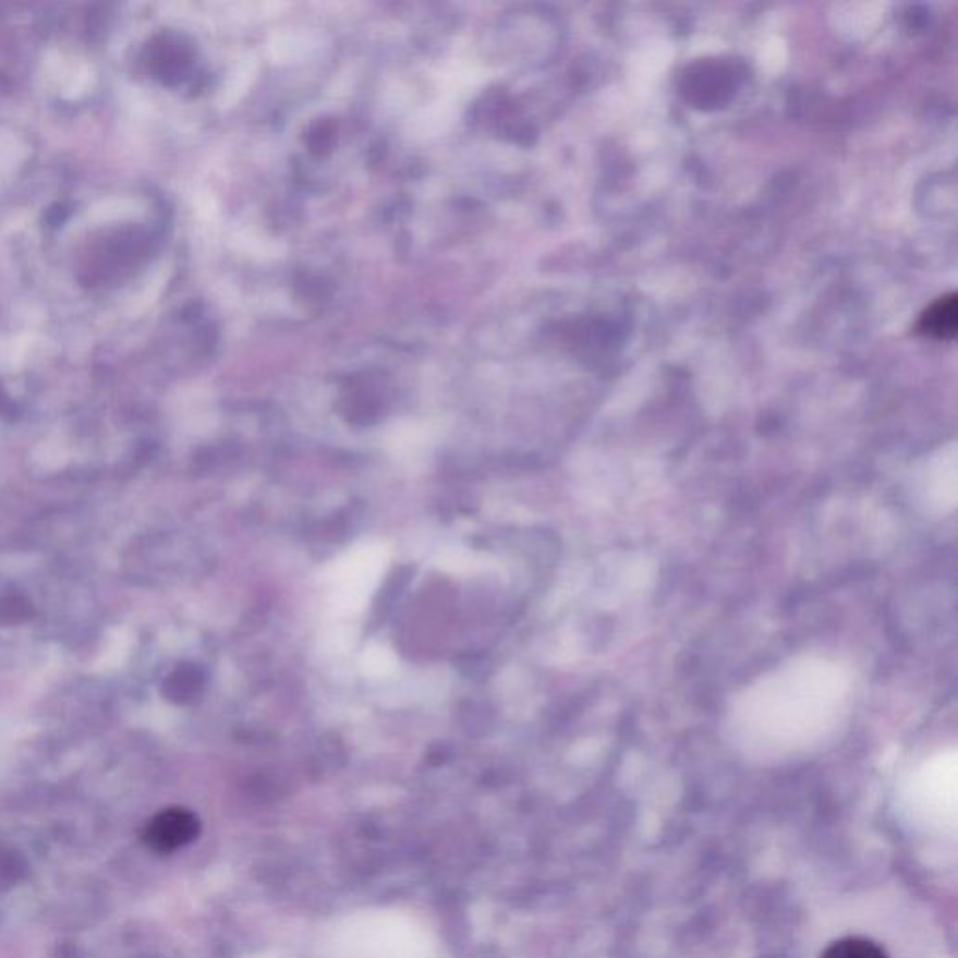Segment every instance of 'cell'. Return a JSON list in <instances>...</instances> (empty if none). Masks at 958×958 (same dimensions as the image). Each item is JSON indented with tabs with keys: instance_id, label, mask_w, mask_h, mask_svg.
Instances as JSON below:
<instances>
[{
	"instance_id": "obj_1",
	"label": "cell",
	"mask_w": 958,
	"mask_h": 958,
	"mask_svg": "<svg viewBox=\"0 0 958 958\" xmlns=\"http://www.w3.org/2000/svg\"><path fill=\"white\" fill-rule=\"evenodd\" d=\"M198 832V822L192 813L182 809H169L154 820L148 829V840L158 850H174L195 839Z\"/></svg>"
},
{
	"instance_id": "obj_2",
	"label": "cell",
	"mask_w": 958,
	"mask_h": 958,
	"mask_svg": "<svg viewBox=\"0 0 958 958\" xmlns=\"http://www.w3.org/2000/svg\"><path fill=\"white\" fill-rule=\"evenodd\" d=\"M958 302L957 294L939 298L931 310L923 313L919 320V331L936 339H953L957 336Z\"/></svg>"
},
{
	"instance_id": "obj_3",
	"label": "cell",
	"mask_w": 958,
	"mask_h": 958,
	"mask_svg": "<svg viewBox=\"0 0 958 958\" xmlns=\"http://www.w3.org/2000/svg\"><path fill=\"white\" fill-rule=\"evenodd\" d=\"M820 958H889L873 939L863 936H846L827 945Z\"/></svg>"
},
{
	"instance_id": "obj_4",
	"label": "cell",
	"mask_w": 958,
	"mask_h": 958,
	"mask_svg": "<svg viewBox=\"0 0 958 958\" xmlns=\"http://www.w3.org/2000/svg\"><path fill=\"white\" fill-rule=\"evenodd\" d=\"M201 678L193 668H179L174 675L166 681L167 699L177 702H185L197 693Z\"/></svg>"
},
{
	"instance_id": "obj_5",
	"label": "cell",
	"mask_w": 958,
	"mask_h": 958,
	"mask_svg": "<svg viewBox=\"0 0 958 958\" xmlns=\"http://www.w3.org/2000/svg\"><path fill=\"white\" fill-rule=\"evenodd\" d=\"M31 615V605L20 595H12L0 602V620L21 621Z\"/></svg>"
}]
</instances>
